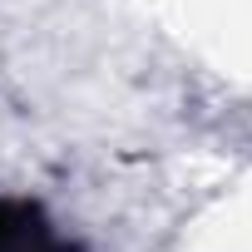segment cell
I'll list each match as a JSON object with an SVG mask.
<instances>
[{
    "instance_id": "obj_1",
    "label": "cell",
    "mask_w": 252,
    "mask_h": 252,
    "mask_svg": "<svg viewBox=\"0 0 252 252\" xmlns=\"http://www.w3.org/2000/svg\"><path fill=\"white\" fill-rule=\"evenodd\" d=\"M0 252H69L30 203L0 198Z\"/></svg>"
}]
</instances>
